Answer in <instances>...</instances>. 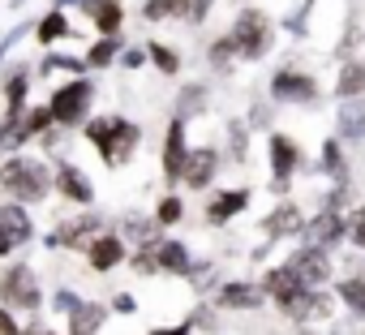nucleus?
<instances>
[{"mask_svg": "<svg viewBox=\"0 0 365 335\" xmlns=\"http://www.w3.org/2000/svg\"><path fill=\"white\" fill-rule=\"evenodd\" d=\"M82 133H86V142L99 150V159H103L108 168H125V163L133 159L138 142H142L138 120H125V116H91V120L82 125Z\"/></svg>", "mask_w": 365, "mask_h": 335, "instance_id": "f257e3e1", "label": "nucleus"}, {"mask_svg": "<svg viewBox=\"0 0 365 335\" xmlns=\"http://www.w3.org/2000/svg\"><path fill=\"white\" fill-rule=\"evenodd\" d=\"M52 185H56L52 168L39 163V159H31V155H14V159L0 163V190H5L14 202H22V207L43 202L52 194Z\"/></svg>", "mask_w": 365, "mask_h": 335, "instance_id": "f03ea898", "label": "nucleus"}, {"mask_svg": "<svg viewBox=\"0 0 365 335\" xmlns=\"http://www.w3.org/2000/svg\"><path fill=\"white\" fill-rule=\"evenodd\" d=\"M129 262H133V271H142V275H185V279H190V271H194L190 245H180V241H172V237H159L155 245L133 249Z\"/></svg>", "mask_w": 365, "mask_h": 335, "instance_id": "7ed1b4c3", "label": "nucleus"}, {"mask_svg": "<svg viewBox=\"0 0 365 335\" xmlns=\"http://www.w3.org/2000/svg\"><path fill=\"white\" fill-rule=\"evenodd\" d=\"M228 35H232L241 61H262V56L275 48V22H271L262 9H254V5H245V9L237 14V22H232Z\"/></svg>", "mask_w": 365, "mask_h": 335, "instance_id": "20e7f679", "label": "nucleus"}, {"mask_svg": "<svg viewBox=\"0 0 365 335\" xmlns=\"http://www.w3.org/2000/svg\"><path fill=\"white\" fill-rule=\"evenodd\" d=\"M91 103H95V82L91 78H69V82H61L52 91L48 112H52L56 129H73V125H86Z\"/></svg>", "mask_w": 365, "mask_h": 335, "instance_id": "39448f33", "label": "nucleus"}, {"mask_svg": "<svg viewBox=\"0 0 365 335\" xmlns=\"http://www.w3.org/2000/svg\"><path fill=\"white\" fill-rule=\"evenodd\" d=\"M0 305H5V309H18V314H35V309L43 305L39 275H35L26 262H14L5 275H0Z\"/></svg>", "mask_w": 365, "mask_h": 335, "instance_id": "423d86ee", "label": "nucleus"}, {"mask_svg": "<svg viewBox=\"0 0 365 335\" xmlns=\"http://www.w3.org/2000/svg\"><path fill=\"white\" fill-rule=\"evenodd\" d=\"M301 241H305L309 249H322V254H331L339 241H348V215H344V211H331V207H322L314 220H305V232H301Z\"/></svg>", "mask_w": 365, "mask_h": 335, "instance_id": "0eeeda50", "label": "nucleus"}, {"mask_svg": "<svg viewBox=\"0 0 365 335\" xmlns=\"http://www.w3.org/2000/svg\"><path fill=\"white\" fill-rule=\"evenodd\" d=\"M292 275H297V284L301 288H309V292H322V284H331V254H322V249H309V245H301V249H292L288 254V262H284Z\"/></svg>", "mask_w": 365, "mask_h": 335, "instance_id": "6e6552de", "label": "nucleus"}, {"mask_svg": "<svg viewBox=\"0 0 365 335\" xmlns=\"http://www.w3.org/2000/svg\"><path fill=\"white\" fill-rule=\"evenodd\" d=\"M267 155H271V185H275V194H284V190H288V181L301 172L305 155H301L297 138H288V133H271Z\"/></svg>", "mask_w": 365, "mask_h": 335, "instance_id": "1a4fd4ad", "label": "nucleus"}, {"mask_svg": "<svg viewBox=\"0 0 365 335\" xmlns=\"http://www.w3.org/2000/svg\"><path fill=\"white\" fill-rule=\"evenodd\" d=\"M99 232H108L99 215H73V220H65L48 232V249H82L86 254Z\"/></svg>", "mask_w": 365, "mask_h": 335, "instance_id": "9d476101", "label": "nucleus"}, {"mask_svg": "<svg viewBox=\"0 0 365 335\" xmlns=\"http://www.w3.org/2000/svg\"><path fill=\"white\" fill-rule=\"evenodd\" d=\"M279 314L292 318V322H327L335 314V297L327 292H309V288H297L292 297L279 301Z\"/></svg>", "mask_w": 365, "mask_h": 335, "instance_id": "9b49d317", "label": "nucleus"}, {"mask_svg": "<svg viewBox=\"0 0 365 335\" xmlns=\"http://www.w3.org/2000/svg\"><path fill=\"white\" fill-rule=\"evenodd\" d=\"M271 99L275 103H314L318 99V82H314V73H305V69H279L275 78H271Z\"/></svg>", "mask_w": 365, "mask_h": 335, "instance_id": "f8f14e48", "label": "nucleus"}, {"mask_svg": "<svg viewBox=\"0 0 365 335\" xmlns=\"http://www.w3.org/2000/svg\"><path fill=\"white\" fill-rule=\"evenodd\" d=\"M185 159H190V142H185V120H168L163 133V181L180 185V172H185Z\"/></svg>", "mask_w": 365, "mask_h": 335, "instance_id": "ddd939ff", "label": "nucleus"}, {"mask_svg": "<svg viewBox=\"0 0 365 335\" xmlns=\"http://www.w3.org/2000/svg\"><path fill=\"white\" fill-rule=\"evenodd\" d=\"M220 163L224 155L215 146H190V159H185V172H180V185H190V190H207L220 172Z\"/></svg>", "mask_w": 365, "mask_h": 335, "instance_id": "4468645a", "label": "nucleus"}, {"mask_svg": "<svg viewBox=\"0 0 365 335\" xmlns=\"http://www.w3.org/2000/svg\"><path fill=\"white\" fill-rule=\"evenodd\" d=\"M129 245L120 241V232H99L95 241H91V249H86V262H91V271H99V275H108V271H116L120 262H129Z\"/></svg>", "mask_w": 365, "mask_h": 335, "instance_id": "2eb2a0df", "label": "nucleus"}, {"mask_svg": "<svg viewBox=\"0 0 365 335\" xmlns=\"http://www.w3.org/2000/svg\"><path fill=\"white\" fill-rule=\"evenodd\" d=\"M52 177H56V194H61V198H69V202H78V207H91V202H95V185H91V177L82 172L78 163L61 159Z\"/></svg>", "mask_w": 365, "mask_h": 335, "instance_id": "dca6fc26", "label": "nucleus"}, {"mask_svg": "<svg viewBox=\"0 0 365 335\" xmlns=\"http://www.w3.org/2000/svg\"><path fill=\"white\" fill-rule=\"evenodd\" d=\"M78 9H82L86 22L99 31V39H116L120 26H125V5H120V0H82Z\"/></svg>", "mask_w": 365, "mask_h": 335, "instance_id": "f3484780", "label": "nucleus"}, {"mask_svg": "<svg viewBox=\"0 0 365 335\" xmlns=\"http://www.w3.org/2000/svg\"><path fill=\"white\" fill-rule=\"evenodd\" d=\"M0 237H5L14 249L35 241V220H31V211L22 202H5V207H0Z\"/></svg>", "mask_w": 365, "mask_h": 335, "instance_id": "a211bd4d", "label": "nucleus"}, {"mask_svg": "<svg viewBox=\"0 0 365 335\" xmlns=\"http://www.w3.org/2000/svg\"><path fill=\"white\" fill-rule=\"evenodd\" d=\"M262 301H267V292L258 284H250V279H228L215 292V305L220 309H262Z\"/></svg>", "mask_w": 365, "mask_h": 335, "instance_id": "6ab92c4d", "label": "nucleus"}, {"mask_svg": "<svg viewBox=\"0 0 365 335\" xmlns=\"http://www.w3.org/2000/svg\"><path fill=\"white\" fill-rule=\"evenodd\" d=\"M250 190H224V194H215L211 202H207V224H215V228H224L228 220H237V215H245V207H250Z\"/></svg>", "mask_w": 365, "mask_h": 335, "instance_id": "aec40b11", "label": "nucleus"}, {"mask_svg": "<svg viewBox=\"0 0 365 335\" xmlns=\"http://www.w3.org/2000/svg\"><path fill=\"white\" fill-rule=\"evenodd\" d=\"M267 237H301L305 232V211L297 202H279L271 215H267Z\"/></svg>", "mask_w": 365, "mask_h": 335, "instance_id": "412c9836", "label": "nucleus"}, {"mask_svg": "<svg viewBox=\"0 0 365 335\" xmlns=\"http://www.w3.org/2000/svg\"><path fill=\"white\" fill-rule=\"evenodd\" d=\"M335 133L344 142H365V99H348L335 108Z\"/></svg>", "mask_w": 365, "mask_h": 335, "instance_id": "4be33fe9", "label": "nucleus"}, {"mask_svg": "<svg viewBox=\"0 0 365 335\" xmlns=\"http://www.w3.org/2000/svg\"><path fill=\"white\" fill-rule=\"evenodd\" d=\"M108 305H99V301H82L73 314H69V335H99L103 331V322H108Z\"/></svg>", "mask_w": 365, "mask_h": 335, "instance_id": "5701e85b", "label": "nucleus"}, {"mask_svg": "<svg viewBox=\"0 0 365 335\" xmlns=\"http://www.w3.org/2000/svg\"><path fill=\"white\" fill-rule=\"evenodd\" d=\"M120 241H125L129 249H146V245H155V241H159V224H155V215H129V220L120 224Z\"/></svg>", "mask_w": 365, "mask_h": 335, "instance_id": "b1692460", "label": "nucleus"}, {"mask_svg": "<svg viewBox=\"0 0 365 335\" xmlns=\"http://www.w3.org/2000/svg\"><path fill=\"white\" fill-rule=\"evenodd\" d=\"M335 99L348 103V99H365V61H344L339 78H335Z\"/></svg>", "mask_w": 365, "mask_h": 335, "instance_id": "393cba45", "label": "nucleus"}, {"mask_svg": "<svg viewBox=\"0 0 365 335\" xmlns=\"http://www.w3.org/2000/svg\"><path fill=\"white\" fill-rule=\"evenodd\" d=\"M335 301H344L352 318H365V275H344V279H335Z\"/></svg>", "mask_w": 365, "mask_h": 335, "instance_id": "a878e982", "label": "nucleus"}, {"mask_svg": "<svg viewBox=\"0 0 365 335\" xmlns=\"http://www.w3.org/2000/svg\"><path fill=\"white\" fill-rule=\"evenodd\" d=\"M258 288L267 292V301H275V305H279V301H284V297H292L301 284H297V275H292L288 267H271V271L262 275V284H258Z\"/></svg>", "mask_w": 365, "mask_h": 335, "instance_id": "bb28decb", "label": "nucleus"}, {"mask_svg": "<svg viewBox=\"0 0 365 335\" xmlns=\"http://www.w3.org/2000/svg\"><path fill=\"white\" fill-rule=\"evenodd\" d=\"M69 35V18H65V9H48L43 18H39V26H35V39L43 43V48H52L56 39H65Z\"/></svg>", "mask_w": 365, "mask_h": 335, "instance_id": "cd10ccee", "label": "nucleus"}, {"mask_svg": "<svg viewBox=\"0 0 365 335\" xmlns=\"http://www.w3.org/2000/svg\"><path fill=\"white\" fill-rule=\"evenodd\" d=\"M120 52H125L120 35H116V39H99V43H91V52L82 56V65H86V69H108L112 61H120Z\"/></svg>", "mask_w": 365, "mask_h": 335, "instance_id": "c85d7f7f", "label": "nucleus"}, {"mask_svg": "<svg viewBox=\"0 0 365 335\" xmlns=\"http://www.w3.org/2000/svg\"><path fill=\"white\" fill-rule=\"evenodd\" d=\"M207 86L198 82V86H185L176 95V120H190V116H198V112H207Z\"/></svg>", "mask_w": 365, "mask_h": 335, "instance_id": "c756f323", "label": "nucleus"}, {"mask_svg": "<svg viewBox=\"0 0 365 335\" xmlns=\"http://www.w3.org/2000/svg\"><path fill=\"white\" fill-rule=\"evenodd\" d=\"M207 56H211V69H215V73H228V69L241 61V56H237V43H232V35H228V31L211 43V52H207Z\"/></svg>", "mask_w": 365, "mask_h": 335, "instance_id": "7c9ffc66", "label": "nucleus"}, {"mask_svg": "<svg viewBox=\"0 0 365 335\" xmlns=\"http://www.w3.org/2000/svg\"><path fill=\"white\" fill-rule=\"evenodd\" d=\"M146 61H150L163 78H176V73H180V56H176L168 43H150V48H146Z\"/></svg>", "mask_w": 365, "mask_h": 335, "instance_id": "2f4dec72", "label": "nucleus"}, {"mask_svg": "<svg viewBox=\"0 0 365 335\" xmlns=\"http://www.w3.org/2000/svg\"><path fill=\"white\" fill-rule=\"evenodd\" d=\"M185 9H190V0H146V5H142V18H146V22H163V18H172V14L185 18Z\"/></svg>", "mask_w": 365, "mask_h": 335, "instance_id": "473e14b6", "label": "nucleus"}, {"mask_svg": "<svg viewBox=\"0 0 365 335\" xmlns=\"http://www.w3.org/2000/svg\"><path fill=\"white\" fill-rule=\"evenodd\" d=\"M180 220H185V202H180L176 194L159 198V207H155V224H159V228H172V224H180Z\"/></svg>", "mask_w": 365, "mask_h": 335, "instance_id": "72a5a7b5", "label": "nucleus"}, {"mask_svg": "<svg viewBox=\"0 0 365 335\" xmlns=\"http://www.w3.org/2000/svg\"><path fill=\"white\" fill-rule=\"evenodd\" d=\"M322 168H327V172L344 185V150H339V142L335 138H327L322 142Z\"/></svg>", "mask_w": 365, "mask_h": 335, "instance_id": "f704fd0d", "label": "nucleus"}, {"mask_svg": "<svg viewBox=\"0 0 365 335\" xmlns=\"http://www.w3.org/2000/svg\"><path fill=\"white\" fill-rule=\"evenodd\" d=\"M78 305H82L78 292H69V288H56V292H52V314H56V318H69Z\"/></svg>", "mask_w": 365, "mask_h": 335, "instance_id": "c9c22d12", "label": "nucleus"}, {"mask_svg": "<svg viewBox=\"0 0 365 335\" xmlns=\"http://www.w3.org/2000/svg\"><path fill=\"white\" fill-rule=\"evenodd\" d=\"M348 241H352L356 249H365V207L348 211Z\"/></svg>", "mask_w": 365, "mask_h": 335, "instance_id": "e433bc0d", "label": "nucleus"}, {"mask_svg": "<svg viewBox=\"0 0 365 335\" xmlns=\"http://www.w3.org/2000/svg\"><path fill=\"white\" fill-rule=\"evenodd\" d=\"M211 5H215V0H190L185 22H190V26H202V22H207V14H211Z\"/></svg>", "mask_w": 365, "mask_h": 335, "instance_id": "4c0bfd02", "label": "nucleus"}, {"mask_svg": "<svg viewBox=\"0 0 365 335\" xmlns=\"http://www.w3.org/2000/svg\"><path fill=\"white\" fill-rule=\"evenodd\" d=\"M52 69H73V73H78V69H86V65H82V61H73V56H61V52H56V56H48V61H43V73H52Z\"/></svg>", "mask_w": 365, "mask_h": 335, "instance_id": "58836bf2", "label": "nucleus"}, {"mask_svg": "<svg viewBox=\"0 0 365 335\" xmlns=\"http://www.w3.org/2000/svg\"><path fill=\"white\" fill-rule=\"evenodd\" d=\"M0 335H22V322L14 318V309L0 305Z\"/></svg>", "mask_w": 365, "mask_h": 335, "instance_id": "ea45409f", "label": "nucleus"}, {"mask_svg": "<svg viewBox=\"0 0 365 335\" xmlns=\"http://www.w3.org/2000/svg\"><path fill=\"white\" fill-rule=\"evenodd\" d=\"M120 65H125V69H138V65H146V52H142V48H125V52H120Z\"/></svg>", "mask_w": 365, "mask_h": 335, "instance_id": "a19ab883", "label": "nucleus"}, {"mask_svg": "<svg viewBox=\"0 0 365 335\" xmlns=\"http://www.w3.org/2000/svg\"><path fill=\"white\" fill-rule=\"evenodd\" d=\"M232 159H245V125H232Z\"/></svg>", "mask_w": 365, "mask_h": 335, "instance_id": "79ce46f5", "label": "nucleus"}, {"mask_svg": "<svg viewBox=\"0 0 365 335\" xmlns=\"http://www.w3.org/2000/svg\"><path fill=\"white\" fill-rule=\"evenodd\" d=\"M112 309H116V314H133V309H138V301H133L129 292H116V297H112Z\"/></svg>", "mask_w": 365, "mask_h": 335, "instance_id": "37998d69", "label": "nucleus"}, {"mask_svg": "<svg viewBox=\"0 0 365 335\" xmlns=\"http://www.w3.org/2000/svg\"><path fill=\"white\" fill-rule=\"evenodd\" d=\"M22 335H56V331H48L43 322H31V326H22Z\"/></svg>", "mask_w": 365, "mask_h": 335, "instance_id": "c03bdc74", "label": "nucleus"}, {"mask_svg": "<svg viewBox=\"0 0 365 335\" xmlns=\"http://www.w3.org/2000/svg\"><path fill=\"white\" fill-rule=\"evenodd\" d=\"M9 254H14V245H9L5 237H0V258H9Z\"/></svg>", "mask_w": 365, "mask_h": 335, "instance_id": "a18cd8bd", "label": "nucleus"}, {"mask_svg": "<svg viewBox=\"0 0 365 335\" xmlns=\"http://www.w3.org/2000/svg\"><path fill=\"white\" fill-rule=\"evenodd\" d=\"M9 142V133H5V120H0V146H5Z\"/></svg>", "mask_w": 365, "mask_h": 335, "instance_id": "49530a36", "label": "nucleus"}, {"mask_svg": "<svg viewBox=\"0 0 365 335\" xmlns=\"http://www.w3.org/2000/svg\"><path fill=\"white\" fill-rule=\"evenodd\" d=\"M361 335H365V331H361Z\"/></svg>", "mask_w": 365, "mask_h": 335, "instance_id": "de8ad7c7", "label": "nucleus"}]
</instances>
